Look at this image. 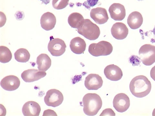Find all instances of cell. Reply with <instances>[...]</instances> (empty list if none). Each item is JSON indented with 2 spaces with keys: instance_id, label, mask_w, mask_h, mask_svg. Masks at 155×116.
Wrapping results in <instances>:
<instances>
[{
  "instance_id": "obj_1",
  "label": "cell",
  "mask_w": 155,
  "mask_h": 116,
  "mask_svg": "<svg viewBox=\"0 0 155 116\" xmlns=\"http://www.w3.org/2000/svg\"><path fill=\"white\" fill-rule=\"evenodd\" d=\"M129 88L131 93L136 97L143 98L150 93L152 85L147 77L140 75L135 77L131 81Z\"/></svg>"
},
{
  "instance_id": "obj_2",
  "label": "cell",
  "mask_w": 155,
  "mask_h": 116,
  "mask_svg": "<svg viewBox=\"0 0 155 116\" xmlns=\"http://www.w3.org/2000/svg\"><path fill=\"white\" fill-rule=\"evenodd\" d=\"M84 112L88 116L97 114L102 106V101L100 96L95 93L86 94L82 99Z\"/></svg>"
},
{
  "instance_id": "obj_3",
  "label": "cell",
  "mask_w": 155,
  "mask_h": 116,
  "mask_svg": "<svg viewBox=\"0 0 155 116\" xmlns=\"http://www.w3.org/2000/svg\"><path fill=\"white\" fill-rule=\"evenodd\" d=\"M77 31L80 34L90 40H97L101 33L99 27L89 19H85L83 25Z\"/></svg>"
},
{
  "instance_id": "obj_4",
  "label": "cell",
  "mask_w": 155,
  "mask_h": 116,
  "mask_svg": "<svg viewBox=\"0 0 155 116\" xmlns=\"http://www.w3.org/2000/svg\"><path fill=\"white\" fill-rule=\"evenodd\" d=\"M113 49L110 43L102 41L98 43L91 44L89 47L88 51L91 55L98 57L109 55L112 53Z\"/></svg>"
},
{
  "instance_id": "obj_5",
  "label": "cell",
  "mask_w": 155,
  "mask_h": 116,
  "mask_svg": "<svg viewBox=\"0 0 155 116\" xmlns=\"http://www.w3.org/2000/svg\"><path fill=\"white\" fill-rule=\"evenodd\" d=\"M139 54L144 65L151 66L155 62V46L150 44L144 45L140 48Z\"/></svg>"
},
{
  "instance_id": "obj_6",
  "label": "cell",
  "mask_w": 155,
  "mask_h": 116,
  "mask_svg": "<svg viewBox=\"0 0 155 116\" xmlns=\"http://www.w3.org/2000/svg\"><path fill=\"white\" fill-rule=\"evenodd\" d=\"M64 100V95L61 92L56 89L48 90L44 98L45 104L48 106L53 108L60 105Z\"/></svg>"
},
{
  "instance_id": "obj_7",
  "label": "cell",
  "mask_w": 155,
  "mask_h": 116,
  "mask_svg": "<svg viewBox=\"0 0 155 116\" xmlns=\"http://www.w3.org/2000/svg\"><path fill=\"white\" fill-rule=\"evenodd\" d=\"M48 44V48L51 55L55 56H59L65 52L67 47L64 40L59 38H53L51 37Z\"/></svg>"
},
{
  "instance_id": "obj_8",
  "label": "cell",
  "mask_w": 155,
  "mask_h": 116,
  "mask_svg": "<svg viewBox=\"0 0 155 116\" xmlns=\"http://www.w3.org/2000/svg\"><path fill=\"white\" fill-rule=\"evenodd\" d=\"M113 106L120 113H123L129 108L130 105L129 97L124 93H120L114 97L113 102Z\"/></svg>"
},
{
  "instance_id": "obj_9",
  "label": "cell",
  "mask_w": 155,
  "mask_h": 116,
  "mask_svg": "<svg viewBox=\"0 0 155 116\" xmlns=\"http://www.w3.org/2000/svg\"><path fill=\"white\" fill-rule=\"evenodd\" d=\"M46 74L45 71L35 69H29L22 72L21 77L24 81L27 83H31L43 78Z\"/></svg>"
},
{
  "instance_id": "obj_10",
  "label": "cell",
  "mask_w": 155,
  "mask_h": 116,
  "mask_svg": "<svg viewBox=\"0 0 155 116\" xmlns=\"http://www.w3.org/2000/svg\"><path fill=\"white\" fill-rule=\"evenodd\" d=\"M103 81L101 77L98 74H91L85 78L84 85L89 90H96L103 86Z\"/></svg>"
},
{
  "instance_id": "obj_11",
  "label": "cell",
  "mask_w": 155,
  "mask_h": 116,
  "mask_svg": "<svg viewBox=\"0 0 155 116\" xmlns=\"http://www.w3.org/2000/svg\"><path fill=\"white\" fill-rule=\"evenodd\" d=\"M20 81L18 77L13 75L5 77L1 82V85L2 88L9 91L17 90L20 86Z\"/></svg>"
},
{
  "instance_id": "obj_12",
  "label": "cell",
  "mask_w": 155,
  "mask_h": 116,
  "mask_svg": "<svg viewBox=\"0 0 155 116\" xmlns=\"http://www.w3.org/2000/svg\"><path fill=\"white\" fill-rule=\"evenodd\" d=\"M90 17L96 23L99 25L106 23L109 19L106 10L100 7L92 9L90 12Z\"/></svg>"
},
{
  "instance_id": "obj_13",
  "label": "cell",
  "mask_w": 155,
  "mask_h": 116,
  "mask_svg": "<svg viewBox=\"0 0 155 116\" xmlns=\"http://www.w3.org/2000/svg\"><path fill=\"white\" fill-rule=\"evenodd\" d=\"M104 74L108 79L112 81H118L122 78V71L117 66L111 64L107 66L104 69Z\"/></svg>"
},
{
  "instance_id": "obj_14",
  "label": "cell",
  "mask_w": 155,
  "mask_h": 116,
  "mask_svg": "<svg viewBox=\"0 0 155 116\" xmlns=\"http://www.w3.org/2000/svg\"><path fill=\"white\" fill-rule=\"evenodd\" d=\"M111 34L118 40H123L128 36L129 30L127 27L122 22L114 24L111 30Z\"/></svg>"
},
{
  "instance_id": "obj_15",
  "label": "cell",
  "mask_w": 155,
  "mask_h": 116,
  "mask_svg": "<svg viewBox=\"0 0 155 116\" xmlns=\"http://www.w3.org/2000/svg\"><path fill=\"white\" fill-rule=\"evenodd\" d=\"M111 18L115 21H122L126 16V11L123 5L114 3L111 5L109 9Z\"/></svg>"
},
{
  "instance_id": "obj_16",
  "label": "cell",
  "mask_w": 155,
  "mask_h": 116,
  "mask_svg": "<svg viewBox=\"0 0 155 116\" xmlns=\"http://www.w3.org/2000/svg\"><path fill=\"white\" fill-rule=\"evenodd\" d=\"M41 109L39 105L36 102L29 101L23 105L22 112L24 116H38L40 115Z\"/></svg>"
},
{
  "instance_id": "obj_17",
  "label": "cell",
  "mask_w": 155,
  "mask_h": 116,
  "mask_svg": "<svg viewBox=\"0 0 155 116\" xmlns=\"http://www.w3.org/2000/svg\"><path fill=\"white\" fill-rule=\"evenodd\" d=\"M56 23L55 16L50 12L44 14L41 19L42 28L46 31H51L55 27Z\"/></svg>"
},
{
  "instance_id": "obj_18",
  "label": "cell",
  "mask_w": 155,
  "mask_h": 116,
  "mask_svg": "<svg viewBox=\"0 0 155 116\" xmlns=\"http://www.w3.org/2000/svg\"><path fill=\"white\" fill-rule=\"evenodd\" d=\"M70 48L71 51L76 54L83 53L86 50V44L83 39L79 37H75L71 41Z\"/></svg>"
},
{
  "instance_id": "obj_19",
  "label": "cell",
  "mask_w": 155,
  "mask_h": 116,
  "mask_svg": "<svg viewBox=\"0 0 155 116\" xmlns=\"http://www.w3.org/2000/svg\"><path fill=\"white\" fill-rule=\"evenodd\" d=\"M127 23L129 27L133 30H136L142 25L143 18L142 14L137 11L131 13L127 19Z\"/></svg>"
},
{
  "instance_id": "obj_20",
  "label": "cell",
  "mask_w": 155,
  "mask_h": 116,
  "mask_svg": "<svg viewBox=\"0 0 155 116\" xmlns=\"http://www.w3.org/2000/svg\"><path fill=\"white\" fill-rule=\"evenodd\" d=\"M36 63L38 70L45 72L50 68L51 60L47 54H41L37 57Z\"/></svg>"
},
{
  "instance_id": "obj_21",
  "label": "cell",
  "mask_w": 155,
  "mask_h": 116,
  "mask_svg": "<svg viewBox=\"0 0 155 116\" xmlns=\"http://www.w3.org/2000/svg\"><path fill=\"white\" fill-rule=\"evenodd\" d=\"M83 16L78 13H73L68 18V22L70 26L73 28L78 29L81 27L84 22Z\"/></svg>"
},
{
  "instance_id": "obj_22",
  "label": "cell",
  "mask_w": 155,
  "mask_h": 116,
  "mask_svg": "<svg viewBox=\"0 0 155 116\" xmlns=\"http://www.w3.org/2000/svg\"><path fill=\"white\" fill-rule=\"evenodd\" d=\"M30 53L25 48H19L14 53L15 59L20 63L28 62L30 59Z\"/></svg>"
},
{
  "instance_id": "obj_23",
  "label": "cell",
  "mask_w": 155,
  "mask_h": 116,
  "mask_svg": "<svg viewBox=\"0 0 155 116\" xmlns=\"http://www.w3.org/2000/svg\"><path fill=\"white\" fill-rule=\"evenodd\" d=\"M12 53L8 48L4 46L0 47V61L3 63L9 62L12 59Z\"/></svg>"
},
{
  "instance_id": "obj_24",
  "label": "cell",
  "mask_w": 155,
  "mask_h": 116,
  "mask_svg": "<svg viewBox=\"0 0 155 116\" xmlns=\"http://www.w3.org/2000/svg\"><path fill=\"white\" fill-rule=\"evenodd\" d=\"M69 0H52V6L57 10H61L65 8L69 4Z\"/></svg>"
},
{
  "instance_id": "obj_25",
  "label": "cell",
  "mask_w": 155,
  "mask_h": 116,
  "mask_svg": "<svg viewBox=\"0 0 155 116\" xmlns=\"http://www.w3.org/2000/svg\"><path fill=\"white\" fill-rule=\"evenodd\" d=\"M99 0H87L82 5L86 8L90 9L91 7H93L97 4Z\"/></svg>"
},
{
  "instance_id": "obj_26",
  "label": "cell",
  "mask_w": 155,
  "mask_h": 116,
  "mask_svg": "<svg viewBox=\"0 0 155 116\" xmlns=\"http://www.w3.org/2000/svg\"><path fill=\"white\" fill-rule=\"evenodd\" d=\"M104 115L115 116V114L112 109L108 108L104 110L100 115V116Z\"/></svg>"
},
{
  "instance_id": "obj_27",
  "label": "cell",
  "mask_w": 155,
  "mask_h": 116,
  "mask_svg": "<svg viewBox=\"0 0 155 116\" xmlns=\"http://www.w3.org/2000/svg\"><path fill=\"white\" fill-rule=\"evenodd\" d=\"M46 115L57 116V115L54 111L52 110L48 109L45 110L44 112L43 115V116Z\"/></svg>"
},
{
  "instance_id": "obj_28",
  "label": "cell",
  "mask_w": 155,
  "mask_h": 116,
  "mask_svg": "<svg viewBox=\"0 0 155 116\" xmlns=\"http://www.w3.org/2000/svg\"><path fill=\"white\" fill-rule=\"evenodd\" d=\"M150 76L152 79L155 81V66L152 68L150 71Z\"/></svg>"
},
{
  "instance_id": "obj_29",
  "label": "cell",
  "mask_w": 155,
  "mask_h": 116,
  "mask_svg": "<svg viewBox=\"0 0 155 116\" xmlns=\"http://www.w3.org/2000/svg\"><path fill=\"white\" fill-rule=\"evenodd\" d=\"M152 115L153 116H155V108L154 109L153 111Z\"/></svg>"
}]
</instances>
